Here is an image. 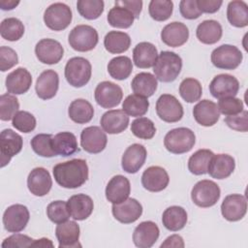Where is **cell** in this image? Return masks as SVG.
<instances>
[{"mask_svg":"<svg viewBox=\"0 0 248 248\" xmlns=\"http://www.w3.org/2000/svg\"><path fill=\"white\" fill-rule=\"evenodd\" d=\"M52 172L55 181L60 186L76 189L86 182L88 178V166L83 159H73L55 165Z\"/></svg>","mask_w":248,"mask_h":248,"instance_id":"obj_1","label":"cell"},{"mask_svg":"<svg viewBox=\"0 0 248 248\" xmlns=\"http://www.w3.org/2000/svg\"><path fill=\"white\" fill-rule=\"evenodd\" d=\"M182 68L181 57L172 51H162L153 66L156 78L163 82L173 81Z\"/></svg>","mask_w":248,"mask_h":248,"instance_id":"obj_2","label":"cell"},{"mask_svg":"<svg viewBox=\"0 0 248 248\" xmlns=\"http://www.w3.org/2000/svg\"><path fill=\"white\" fill-rule=\"evenodd\" d=\"M196 137L192 130L185 127L175 128L167 133L164 145L173 154H182L190 151L195 144Z\"/></svg>","mask_w":248,"mask_h":248,"instance_id":"obj_3","label":"cell"},{"mask_svg":"<svg viewBox=\"0 0 248 248\" xmlns=\"http://www.w3.org/2000/svg\"><path fill=\"white\" fill-rule=\"evenodd\" d=\"M92 67L90 62L83 57H73L65 66V78L70 85L82 87L90 79Z\"/></svg>","mask_w":248,"mask_h":248,"instance_id":"obj_4","label":"cell"},{"mask_svg":"<svg viewBox=\"0 0 248 248\" xmlns=\"http://www.w3.org/2000/svg\"><path fill=\"white\" fill-rule=\"evenodd\" d=\"M68 41L73 49L84 52L92 50L97 46L99 36L92 26L80 24L71 30Z\"/></svg>","mask_w":248,"mask_h":248,"instance_id":"obj_5","label":"cell"},{"mask_svg":"<svg viewBox=\"0 0 248 248\" xmlns=\"http://www.w3.org/2000/svg\"><path fill=\"white\" fill-rule=\"evenodd\" d=\"M220 195V188L214 181L203 179L197 182L193 187L191 199L200 207H210L219 201Z\"/></svg>","mask_w":248,"mask_h":248,"instance_id":"obj_6","label":"cell"},{"mask_svg":"<svg viewBox=\"0 0 248 248\" xmlns=\"http://www.w3.org/2000/svg\"><path fill=\"white\" fill-rule=\"evenodd\" d=\"M72 11L69 6L64 3H53L44 14V21L46 25L54 31L66 29L72 21Z\"/></svg>","mask_w":248,"mask_h":248,"instance_id":"obj_7","label":"cell"},{"mask_svg":"<svg viewBox=\"0 0 248 248\" xmlns=\"http://www.w3.org/2000/svg\"><path fill=\"white\" fill-rule=\"evenodd\" d=\"M242 53L234 46L222 45L211 53L212 64L223 70H234L242 62Z\"/></svg>","mask_w":248,"mask_h":248,"instance_id":"obj_8","label":"cell"},{"mask_svg":"<svg viewBox=\"0 0 248 248\" xmlns=\"http://www.w3.org/2000/svg\"><path fill=\"white\" fill-rule=\"evenodd\" d=\"M156 112L163 121L173 123L182 118L183 107L173 95L163 94L157 100Z\"/></svg>","mask_w":248,"mask_h":248,"instance_id":"obj_9","label":"cell"},{"mask_svg":"<svg viewBox=\"0 0 248 248\" xmlns=\"http://www.w3.org/2000/svg\"><path fill=\"white\" fill-rule=\"evenodd\" d=\"M23 140L20 135L11 129H5L0 135V162L1 168L11 161L12 157L20 152Z\"/></svg>","mask_w":248,"mask_h":248,"instance_id":"obj_10","label":"cell"},{"mask_svg":"<svg viewBox=\"0 0 248 248\" xmlns=\"http://www.w3.org/2000/svg\"><path fill=\"white\" fill-rule=\"evenodd\" d=\"M95 100L104 108H111L120 104L123 91L119 85L111 81H102L95 89Z\"/></svg>","mask_w":248,"mask_h":248,"instance_id":"obj_11","label":"cell"},{"mask_svg":"<svg viewBox=\"0 0 248 248\" xmlns=\"http://www.w3.org/2000/svg\"><path fill=\"white\" fill-rule=\"evenodd\" d=\"M28 208L23 204H13L3 214V225L9 232H21L29 221Z\"/></svg>","mask_w":248,"mask_h":248,"instance_id":"obj_12","label":"cell"},{"mask_svg":"<svg viewBox=\"0 0 248 248\" xmlns=\"http://www.w3.org/2000/svg\"><path fill=\"white\" fill-rule=\"evenodd\" d=\"M107 142L108 138L105 131L98 126L86 127L80 134V145L88 153H100L105 149Z\"/></svg>","mask_w":248,"mask_h":248,"instance_id":"obj_13","label":"cell"},{"mask_svg":"<svg viewBox=\"0 0 248 248\" xmlns=\"http://www.w3.org/2000/svg\"><path fill=\"white\" fill-rule=\"evenodd\" d=\"M238 90L239 82L237 78L228 74L215 76L209 84V91L211 95L217 99L234 97Z\"/></svg>","mask_w":248,"mask_h":248,"instance_id":"obj_14","label":"cell"},{"mask_svg":"<svg viewBox=\"0 0 248 248\" xmlns=\"http://www.w3.org/2000/svg\"><path fill=\"white\" fill-rule=\"evenodd\" d=\"M35 53L40 62L44 64H56L64 54L62 45L53 39H43L35 46Z\"/></svg>","mask_w":248,"mask_h":248,"instance_id":"obj_15","label":"cell"},{"mask_svg":"<svg viewBox=\"0 0 248 248\" xmlns=\"http://www.w3.org/2000/svg\"><path fill=\"white\" fill-rule=\"evenodd\" d=\"M247 211V201L245 196L240 194H232L227 196L222 204L221 212L223 217L231 222L241 220Z\"/></svg>","mask_w":248,"mask_h":248,"instance_id":"obj_16","label":"cell"},{"mask_svg":"<svg viewBox=\"0 0 248 248\" xmlns=\"http://www.w3.org/2000/svg\"><path fill=\"white\" fill-rule=\"evenodd\" d=\"M111 211L114 218L120 223L131 224L140 217L142 206L136 199L128 198L120 203L112 204Z\"/></svg>","mask_w":248,"mask_h":248,"instance_id":"obj_17","label":"cell"},{"mask_svg":"<svg viewBox=\"0 0 248 248\" xmlns=\"http://www.w3.org/2000/svg\"><path fill=\"white\" fill-rule=\"evenodd\" d=\"M170 177L165 169L159 166L147 168L141 175L142 186L150 192L163 191L169 184Z\"/></svg>","mask_w":248,"mask_h":248,"instance_id":"obj_18","label":"cell"},{"mask_svg":"<svg viewBox=\"0 0 248 248\" xmlns=\"http://www.w3.org/2000/svg\"><path fill=\"white\" fill-rule=\"evenodd\" d=\"M27 186L31 194L37 197H43L48 194L52 186L49 172L41 167L33 169L28 174Z\"/></svg>","mask_w":248,"mask_h":248,"instance_id":"obj_19","label":"cell"},{"mask_svg":"<svg viewBox=\"0 0 248 248\" xmlns=\"http://www.w3.org/2000/svg\"><path fill=\"white\" fill-rule=\"evenodd\" d=\"M146 149L140 143L130 145L124 152L121 160L122 169L128 173H136L144 165L146 160Z\"/></svg>","mask_w":248,"mask_h":248,"instance_id":"obj_20","label":"cell"},{"mask_svg":"<svg viewBox=\"0 0 248 248\" xmlns=\"http://www.w3.org/2000/svg\"><path fill=\"white\" fill-rule=\"evenodd\" d=\"M160 234L158 226L152 221L140 223L133 233V241L137 247L150 248L157 241Z\"/></svg>","mask_w":248,"mask_h":248,"instance_id":"obj_21","label":"cell"},{"mask_svg":"<svg viewBox=\"0 0 248 248\" xmlns=\"http://www.w3.org/2000/svg\"><path fill=\"white\" fill-rule=\"evenodd\" d=\"M131 192L130 181L124 175L118 174L113 176L106 187L107 200L114 203H120L128 199Z\"/></svg>","mask_w":248,"mask_h":248,"instance_id":"obj_22","label":"cell"},{"mask_svg":"<svg viewBox=\"0 0 248 248\" xmlns=\"http://www.w3.org/2000/svg\"><path fill=\"white\" fill-rule=\"evenodd\" d=\"M188 27L179 21H173L167 24L161 32L162 41L171 47L181 46L188 41Z\"/></svg>","mask_w":248,"mask_h":248,"instance_id":"obj_23","label":"cell"},{"mask_svg":"<svg viewBox=\"0 0 248 248\" xmlns=\"http://www.w3.org/2000/svg\"><path fill=\"white\" fill-rule=\"evenodd\" d=\"M55 235L59 242V248L80 247L78 243L79 226L75 221H66L57 225Z\"/></svg>","mask_w":248,"mask_h":248,"instance_id":"obj_24","label":"cell"},{"mask_svg":"<svg viewBox=\"0 0 248 248\" xmlns=\"http://www.w3.org/2000/svg\"><path fill=\"white\" fill-rule=\"evenodd\" d=\"M58 86V74L53 70H46L37 78L35 89L39 98L48 100L56 95Z\"/></svg>","mask_w":248,"mask_h":248,"instance_id":"obj_25","label":"cell"},{"mask_svg":"<svg viewBox=\"0 0 248 248\" xmlns=\"http://www.w3.org/2000/svg\"><path fill=\"white\" fill-rule=\"evenodd\" d=\"M195 120L202 126L210 127L217 123L220 117L217 105L210 100L200 101L193 108Z\"/></svg>","mask_w":248,"mask_h":248,"instance_id":"obj_26","label":"cell"},{"mask_svg":"<svg viewBox=\"0 0 248 248\" xmlns=\"http://www.w3.org/2000/svg\"><path fill=\"white\" fill-rule=\"evenodd\" d=\"M31 84V74L22 67L14 70L6 78V88L8 92L15 95H20L27 92Z\"/></svg>","mask_w":248,"mask_h":248,"instance_id":"obj_27","label":"cell"},{"mask_svg":"<svg viewBox=\"0 0 248 248\" xmlns=\"http://www.w3.org/2000/svg\"><path fill=\"white\" fill-rule=\"evenodd\" d=\"M129 124V116L122 109H111L101 117V126L108 134H119L125 131Z\"/></svg>","mask_w":248,"mask_h":248,"instance_id":"obj_28","label":"cell"},{"mask_svg":"<svg viewBox=\"0 0 248 248\" xmlns=\"http://www.w3.org/2000/svg\"><path fill=\"white\" fill-rule=\"evenodd\" d=\"M235 168L234 159L228 154L213 155L207 169L209 175L216 179L229 177Z\"/></svg>","mask_w":248,"mask_h":248,"instance_id":"obj_29","label":"cell"},{"mask_svg":"<svg viewBox=\"0 0 248 248\" xmlns=\"http://www.w3.org/2000/svg\"><path fill=\"white\" fill-rule=\"evenodd\" d=\"M68 209L71 216L75 220H85L87 219L94 208L92 199L85 194H78L72 196L67 202Z\"/></svg>","mask_w":248,"mask_h":248,"instance_id":"obj_30","label":"cell"},{"mask_svg":"<svg viewBox=\"0 0 248 248\" xmlns=\"http://www.w3.org/2000/svg\"><path fill=\"white\" fill-rule=\"evenodd\" d=\"M157 58V48L151 43L141 42L133 49V61L138 68L147 69L153 67Z\"/></svg>","mask_w":248,"mask_h":248,"instance_id":"obj_31","label":"cell"},{"mask_svg":"<svg viewBox=\"0 0 248 248\" xmlns=\"http://www.w3.org/2000/svg\"><path fill=\"white\" fill-rule=\"evenodd\" d=\"M221 24L213 19L203 20L201 22L196 30L197 38L200 42L205 45H213L217 43L222 37Z\"/></svg>","mask_w":248,"mask_h":248,"instance_id":"obj_32","label":"cell"},{"mask_svg":"<svg viewBox=\"0 0 248 248\" xmlns=\"http://www.w3.org/2000/svg\"><path fill=\"white\" fill-rule=\"evenodd\" d=\"M52 147L56 155L64 157L78 151L77 138L71 132H61L52 137Z\"/></svg>","mask_w":248,"mask_h":248,"instance_id":"obj_33","label":"cell"},{"mask_svg":"<svg viewBox=\"0 0 248 248\" xmlns=\"http://www.w3.org/2000/svg\"><path fill=\"white\" fill-rule=\"evenodd\" d=\"M157 85L158 82L155 76L145 72L136 75L131 82V87L134 93L145 98H148L155 93Z\"/></svg>","mask_w":248,"mask_h":248,"instance_id":"obj_34","label":"cell"},{"mask_svg":"<svg viewBox=\"0 0 248 248\" xmlns=\"http://www.w3.org/2000/svg\"><path fill=\"white\" fill-rule=\"evenodd\" d=\"M162 222L164 227L169 231L177 232L185 227L187 223V212L181 206H170L164 211Z\"/></svg>","mask_w":248,"mask_h":248,"instance_id":"obj_35","label":"cell"},{"mask_svg":"<svg viewBox=\"0 0 248 248\" xmlns=\"http://www.w3.org/2000/svg\"><path fill=\"white\" fill-rule=\"evenodd\" d=\"M69 117L78 124L88 123L94 115L92 105L84 99H77L73 101L68 109Z\"/></svg>","mask_w":248,"mask_h":248,"instance_id":"obj_36","label":"cell"},{"mask_svg":"<svg viewBox=\"0 0 248 248\" xmlns=\"http://www.w3.org/2000/svg\"><path fill=\"white\" fill-rule=\"evenodd\" d=\"M104 46L110 53H122L129 49L131 46V38L125 32L109 31L105 36Z\"/></svg>","mask_w":248,"mask_h":248,"instance_id":"obj_37","label":"cell"},{"mask_svg":"<svg viewBox=\"0 0 248 248\" xmlns=\"http://www.w3.org/2000/svg\"><path fill=\"white\" fill-rule=\"evenodd\" d=\"M229 22L235 27L248 25V6L244 1H231L227 8Z\"/></svg>","mask_w":248,"mask_h":248,"instance_id":"obj_38","label":"cell"},{"mask_svg":"<svg viewBox=\"0 0 248 248\" xmlns=\"http://www.w3.org/2000/svg\"><path fill=\"white\" fill-rule=\"evenodd\" d=\"M133 71V64L127 56H116L108 64V72L110 77L117 80H123L129 78Z\"/></svg>","mask_w":248,"mask_h":248,"instance_id":"obj_39","label":"cell"},{"mask_svg":"<svg viewBox=\"0 0 248 248\" xmlns=\"http://www.w3.org/2000/svg\"><path fill=\"white\" fill-rule=\"evenodd\" d=\"M214 153L209 149L197 150L188 160L189 170L196 175L207 173L208 165Z\"/></svg>","mask_w":248,"mask_h":248,"instance_id":"obj_40","label":"cell"},{"mask_svg":"<svg viewBox=\"0 0 248 248\" xmlns=\"http://www.w3.org/2000/svg\"><path fill=\"white\" fill-rule=\"evenodd\" d=\"M149 108V102L145 97L132 94L126 97L122 104V110L130 116L138 117L144 115Z\"/></svg>","mask_w":248,"mask_h":248,"instance_id":"obj_41","label":"cell"},{"mask_svg":"<svg viewBox=\"0 0 248 248\" xmlns=\"http://www.w3.org/2000/svg\"><path fill=\"white\" fill-rule=\"evenodd\" d=\"M133 14L122 6L115 5L108 14V21L110 26L116 28H129L134 22Z\"/></svg>","mask_w":248,"mask_h":248,"instance_id":"obj_42","label":"cell"},{"mask_svg":"<svg viewBox=\"0 0 248 248\" xmlns=\"http://www.w3.org/2000/svg\"><path fill=\"white\" fill-rule=\"evenodd\" d=\"M0 34L1 37L7 41H17L24 34V25L18 18H5L0 25Z\"/></svg>","mask_w":248,"mask_h":248,"instance_id":"obj_43","label":"cell"},{"mask_svg":"<svg viewBox=\"0 0 248 248\" xmlns=\"http://www.w3.org/2000/svg\"><path fill=\"white\" fill-rule=\"evenodd\" d=\"M179 94L187 103H194L201 99L202 89L200 81L193 78L183 79L179 85Z\"/></svg>","mask_w":248,"mask_h":248,"instance_id":"obj_44","label":"cell"},{"mask_svg":"<svg viewBox=\"0 0 248 248\" xmlns=\"http://www.w3.org/2000/svg\"><path fill=\"white\" fill-rule=\"evenodd\" d=\"M77 9L82 17L93 20L103 14L104 2L102 0H78Z\"/></svg>","mask_w":248,"mask_h":248,"instance_id":"obj_45","label":"cell"},{"mask_svg":"<svg viewBox=\"0 0 248 248\" xmlns=\"http://www.w3.org/2000/svg\"><path fill=\"white\" fill-rule=\"evenodd\" d=\"M31 147L35 153L42 157L56 156L52 147V136L49 134H38L31 140Z\"/></svg>","mask_w":248,"mask_h":248,"instance_id":"obj_46","label":"cell"},{"mask_svg":"<svg viewBox=\"0 0 248 248\" xmlns=\"http://www.w3.org/2000/svg\"><path fill=\"white\" fill-rule=\"evenodd\" d=\"M173 3L169 0H152L148 6L150 16L156 21H165L170 17Z\"/></svg>","mask_w":248,"mask_h":248,"instance_id":"obj_47","label":"cell"},{"mask_svg":"<svg viewBox=\"0 0 248 248\" xmlns=\"http://www.w3.org/2000/svg\"><path fill=\"white\" fill-rule=\"evenodd\" d=\"M131 131L139 139L150 140L156 133L154 123L146 117H139L131 124Z\"/></svg>","mask_w":248,"mask_h":248,"instance_id":"obj_48","label":"cell"},{"mask_svg":"<svg viewBox=\"0 0 248 248\" xmlns=\"http://www.w3.org/2000/svg\"><path fill=\"white\" fill-rule=\"evenodd\" d=\"M19 108V103L16 96L9 93L0 97V118L3 121H9L14 118Z\"/></svg>","mask_w":248,"mask_h":248,"instance_id":"obj_49","label":"cell"},{"mask_svg":"<svg viewBox=\"0 0 248 248\" xmlns=\"http://www.w3.org/2000/svg\"><path fill=\"white\" fill-rule=\"evenodd\" d=\"M46 215L48 219L55 224L66 222L71 216L67 202L64 201H54L50 202L46 207Z\"/></svg>","mask_w":248,"mask_h":248,"instance_id":"obj_50","label":"cell"},{"mask_svg":"<svg viewBox=\"0 0 248 248\" xmlns=\"http://www.w3.org/2000/svg\"><path fill=\"white\" fill-rule=\"evenodd\" d=\"M12 124L19 132L30 133L36 128V118L28 111L19 110L14 116Z\"/></svg>","mask_w":248,"mask_h":248,"instance_id":"obj_51","label":"cell"},{"mask_svg":"<svg viewBox=\"0 0 248 248\" xmlns=\"http://www.w3.org/2000/svg\"><path fill=\"white\" fill-rule=\"evenodd\" d=\"M217 107L224 115H235L243 110V102L235 97H227L219 99Z\"/></svg>","mask_w":248,"mask_h":248,"instance_id":"obj_52","label":"cell"},{"mask_svg":"<svg viewBox=\"0 0 248 248\" xmlns=\"http://www.w3.org/2000/svg\"><path fill=\"white\" fill-rule=\"evenodd\" d=\"M225 123L232 130L238 132L248 131V111L242 110L240 113L235 115H229L225 118Z\"/></svg>","mask_w":248,"mask_h":248,"instance_id":"obj_53","label":"cell"},{"mask_svg":"<svg viewBox=\"0 0 248 248\" xmlns=\"http://www.w3.org/2000/svg\"><path fill=\"white\" fill-rule=\"evenodd\" d=\"M18 63L16 52L9 46L0 47V70L2 72L8 71Z\"/></svg>","mask_w":248,"mask_h":248,"instance_id":"obj_54","label":"cell"},{"mask_svg":"<svg viewBox=\"0 0 248 248\" xmlns=\"http://www.w3.org/2000/svg\"><path fill=\"white\" fill-rule=\"evenodd\" d=\"M35 239L31 238L26 234L16 233L13 234L2 242L1 246L3 248H22V247H31Z\"/></svg>","mask_w":248,"mask_h":248,"instance_id":"obj_55","label":"cell"},{"mask_svg":"<svg viewBox=\"0 0 248 248\" xmlns=\"http://www.w3.org/2000/svg\"><path fill=\"white\" fill-rule=\"evenodd\" d=\"M181 16L187 19H196L202 14L197 4V0H182L179 3Z\"/></svg>","mask_w":248,"mask_h":248,"instance_id":"obj_56","label":"cell"},{"mask_svg":"<svg viewBox=\"0 0 248 248\" xmlns=\"http://www.w3.org/2000/svg\"><path fill=\"white\" fill-rule=\"evenodd\" d=\"M115 5L122 6V7L126 8L133 14L135 18H138L141 12L142 1H140V0H122V1H115Z\"/></svg>","mask_w":248,"mask_h":248,"instance_id":"obj_57","label":"cell"},{"mask_svg":"<svg viewBox=\"0 0 248 248\" xmlns=\"http://www.w3.org/2000/svg\"><path fill=\"white\" fill-rule=\"evenodd\" d=\"M197 4L202 13L213 14L220 9L223 2L217 0H197Z\"/></svg>","mask_w":248,"mask_h":248,"instance_id":"obj_58","label":"cell"},{"mask_svg":"<svg viewBox=\"0 0 248 248\" xmlns=\"http://www.w3.org/2000/svg\"><path fill=\"white\" fill-rule=\"evenodd\" d=\"M163 247H184V241L183 238L178 234H172L169 236L160 246Z\"/></svg>","mask_w":248,"mask_h":248,"instance_id":"obj_59","label":"cell"},{"mask_svg":"<svg viewBox=\"0 0 248 248\" xmlns=\"http://www.w3.org/2000/svg\"><path fill=\"white\" fill-rule=\"evenodd\" d=\"M18 4H19V1H15V0H1L0 1V7L4 11L13 10Z\"/></svg>","mask_w":248,"mask_h":248,"instance_id":"obj_60","label":"cell"},{"mask_svg":"<svg viewBox=\"0 0 248 248\" xmlns=\"http://www.w3.org/2000/svg\"><path fill=\"white\" fill-rule=\"evenodd\" d=\"M31 247H53V243L48 238L43 237L41 239H35Z\"/></svg>","mask_w":248,"mask_h":248,"instance_id":"obj_61","label":"cell"}]
</instances>
